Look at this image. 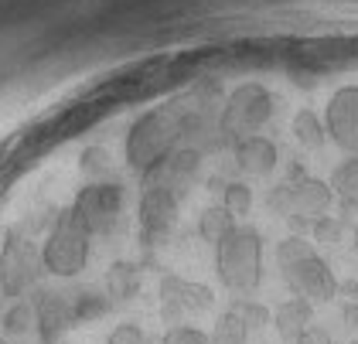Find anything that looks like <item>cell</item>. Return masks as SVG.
<instances>
[{
    "mask_svg": "<svg viewBox=\"0 0 358 344\" xmlns=\"http://www.w3.org/2000/svg\"><path fill=\"white\" fill-rule=\"evenodd\" d=\"M208 338H212V344H246L249 341V327L243 324L239 314L225 310V314H219V320H215V327H212Z\"/></svg>",
    "mask_w": 358,
    "mask_h": 344,
    "instance_id": "obj_22",
    "label": "cell"
},
{
    "mask_svg": "<svg viewBox=\"0 0 358 344\" xmlns=\"http://www.w3.org/2000/svg\"><path fill=\"white\" fill-rule=\"evenodd\" d=\"M310 324H314V303H307L301 296L283 300L273 310V327L283 344H297V338H301Z\"/></svg>",
    "mask_w": 358,
    "mask_h": 344,
    "instance_id": "obj_15",
    "label": "cell"
},
{
    "mask_svg": "<svg viewBox=\"0 0 358 344\" xmlns=\"http://www.w3.org/2000/svg\"><path fill=\"white\" fill-rule=\"evenodd\" d=\"M140 290V266L137 263H113L106 269V296L110 300H134Z\"/></svg>",
    "mask_w": 358,
    "mask_h": 344,
    "instance_id": "obj_16",
    "label": "cell"
},
{
    "mask_svg": "<svg viewBox=\"0 0 358 344\" xmlns=\"http://www.w3.org/2000/svg\"><path fill=\"white\" fill-rule=\"evenodd\" d=\"M113 300L106 296V290H96V287H83L79 293H72V310H76V324L85 320H99L103 314H110Z\"/></svg>",
    "mask_w": 358,
    "mask_h": 344,
    "instance_id": "obj_18",
    "label": "cell"
},
{
    "mask_svg": "<svg viewBox=\"0 0 358 344\" xmlns=\"http://www.w3.org/2000/svg\"><path fill=\"white\" fill-rule=\"evenodd\" d=\"M273 116V92L263 82H243L236 85L219 113V130L225 143H239L252 133H259Z\"/></svg>",
    "mask_w": 358,
    "mask_h": 344,
    "instance_id": "obj_3",
    "label": "cell"
},
{
    "mask_svg": "<svg viewBox=\"0 0 358 344\" xmlns=\"http://www.w3.org/2000/svg\"><path fill=\"white\" fill-rule=\"evenodd\" d=\"M157 293H161V307H164V317L171 320V327H174L181 317H188V314H205V310H212V303H215L212 287L194 283V280H185V276H174V273L161 276Z\"/></svg>",
    "mask_w": 358,
    "mask_h": 344,
    "instance_id": "obj_8",
    "label": "cell"
},
{
    "mask_svg": "<svg viewBox=\"0 0 358 344\" xmlns=\"http://www.w3.org/2000/svg\"><path fill=\"white\" fill-rule=\"evenodd\" d=\"M232 229H236V218L225 212L222 205H208V208H201V215H198V236L205 238V242H212V245H219Z\"/></svg>",
    "mask_w": 358,
    "mask_h": 344,
    "instance_id": "obj_20",
    "label": "cell"
},
{
    "mask_svg": "<svg viewBox=\"0 0 358 344\" xmlns=\"http://www.w3.org/2000/svg\"><path fill=\"white\" fill-rule=\"evenodd\" d=\"M283 273V283L290 287L294 296H301L307 303H331L334 296H338V280H334V273H331L328 259H321L317 252L314 256H307V259H297V263L283 266L280 269Z\"/></svg>",
    "mask_w": 358,
    "mask_h": 344,
    "instance_id": "obj_7",
    "label": "cell"
},
{
    "mask_svg": "<svg viewBox=\"0 0 358 344\" xmlns=\"http://www.w3.org/2000/svg\"><path fill=\"white\" fill-rule=\"evenodd\" d=\"M324 130L338 150L358 157V85H341L331 92L324 109Z\"/></svg>",
    "mask_w": 358,
    "mask_h": 344,
    "instance_id": "obj_9",
    "label": "cell"
},
{
    "mask_svg": "<svg viewBox=\"0 0 358 344\" xmlns=\"http://www.w3.org/2000/svg\"><path fill=\"white\" fill-rule=\"evenodd\" d=\"M307 256H314V245H310L303 236H287L280 245H276V263H280V269L290 266V263H297V259H307Z\"/></svg>",
    "mask_w": 358,
    "mask_h": 344,
    "instance_id": "obj_26",
    "label": "cell"
},
{
    "mask_svg": "<svg viewBox=\"0 0 358 344\" xmlns=\"http://www.w3.org/2000/svg\"><path fill=\"white\" fill-rule=\"evenodd\" d=\"M294 136H297V143L307 147V150H321L324 147V140H328V130H324V123H321V116L314 113V109H301L297 116H294Z\"/></svg>",
    "mask_w": 358,
    "mask_h": 344,
    "instance_id": "obj_21",
    "label": "cell"
},
{
    "mask_svg": "<svg viewBox=\"0 0 358 344\" xmlns=\"http://www.w3.org/2000/svg\"><path fill=\"white\" fill-rule=\"evenodd\" d=\"M0 344H7V341H3V338H0Z\"/></svg>",
    "mask_w": 358,
    "mask_h": 344,
    "instance_id": "obj_36",
    "label": "cell"
},
{
    "mask_svg": "<svg viewBox=\"0 0 358 344\" xmlns=\"http://www.w3.org/2000/svg\"><path fill=\"white\" fill-rule=\"evenodd\" d=\"M355 245H358V225H355Z\"/></svg>",
    "mask_w": 358,
    "mask_h": 344,
    "instance_id": "obj_34",
    "label": "cell"
},
{
    "mask_svg": "<svg viewBox=\"0 0 358 344\" xmlns=\"http://www.w3.org/2000/svg\"><path fill=\"white\" fill-rule=\"evenodd\" d=\"M297 344H334V341H331V331H328V327H317V324H310L301 338H297Z\"/></svg>",
    "mask_w": 358,
    "mask_h": 344,
    "instance_id": "obj_31",
    "label": "cell"
},
{
    "mask_svg": "<svg viewBox=\"0 0 358 344\" xmlns=\"http://www.w3.org/2000/svg\"><path fill=\"white\" fill-rule=\"evenodd\" d=\"M341 232H345V225L334 215H321L317 222H310V236H314V242H321V245H338Z\"/></svg>",
    "mask_w": 358,
    "mask_h": 344,
    "instance_id": "obj_27",
    "label": "cell"
},
{
    "mask_svg": "<svg viewBox=\"0 0 358 344\" xmlns=\"http://www.w3.org/2000/svg\"><path fill=\"white\" fill-rule=\"evenodd\" d=\"M266 208L273 215H280V218H290V185H287V181H280L276 187H270Z\"/></svg>",
    "mask_w": 358,
    "mask_h": 344,
    "instance_id": "obj_30",
    "label": "cell"
},
{
    "mask_svg": "<svg viewBox=\"0 0 358 344\" xmlns=\"http://www.w3.org/2000/svg\"><path fill=\"white\" fill-rule=\"evenodd\" d=\"M341 320H345V327H348V331H355L358 334V303L355 300H348V303L341 307Z\"/></svg>",
    "mask_w": 358,
    "mask_h": 344,
    "instance_id": "obj_32",
    "label": "cell"
},
{
    "mask_svg": "<svg viewBox=\"0 0 358 344\" xmlns=\"http://www.w3.org/2000/svg\"><path fill=\"white\" fill-rule=\"evenodd\" d=\"M3 334L7 338H24L31 331H38V317H34V300H14L7 310H3Z\"/></svg>",
    "mask_w": 358,
    "mask_h": 344,
    "instance_id": "obj_19",
    "label": "cell"
},
{
    "mask_svg": "<svg viewBox=\"0 0 358 344\" xmlns=\"http://www.w3.org/2000/svg\"><path fill=\"white\" fill-rule=\"evenodd\" d=\"M45 273L41 249L21 229H10L0 245V293L10 300H21Z\"/></svg>",
    "mask_w": 358,
    "mask_h": 344,
    "instance_id": "obj_5",
    "label": "cell"
},
{
    "mask_svg": "<svg viewBox=\"0 0 358 344\" xmlns=\"http://www.w3.org/2000/svg\"><path fill=\"white\" fill-rule=\"evenodd\" d=\"M72 215L89 236H110L123 215V185L116 181H89L72 201Z\"/></svg>",
    "mask_w": 358,
    "mask_h": 344,
    "instance_id": "obj_6",
    "label": "cell"
},
{
    "mask_svg": "<svg viewBox=\"0 0 358 344\" xmlns=\"http://www.w3.org/2000/svg\"><path fill=\"white\" fill-rule=\"evenodd\" d=\"M161 344H212V338L205 334V331H198L192 324H174V327H167Z\"/></svg>",
    "mask_w": 358,
    "mask_h": 344,
    "instance_id": "obj_28",
    "label": "cell"
},
{
    "mask_svg": "<svg viewBox=\"0 0 358 344\" xmlns=\"http://www.w3.org/2000/svg\"><path fill=\"white\" fill-rule=\"evenodd\" d=\"M331 191L341 198L345 212H352L358 205V157H345L334 171H331Z\"/></svg>",
    "mask_w": 358,
    "mask_h": 344,
    "instance_id": "obj_17",
    "label": "cell"
},
{
    "mask_svg": "<svg viewBox=\"0 0 358 344\" xmlns=\"http://www.w3.org/2000/svg\"><path fill=\"white\" fill-rule=\"evenodd\" d=\"M215 269L225 290L252 293L263 283V236L252 225H236L215 245Z\"/></svg>",
    "mask_w": 358,
    "mask_h": 344,
    "instance_id": "obj_2",
    "label": "cell"
},
{
    "mask_svg": "<svg viewBox=\"0 0 358 344\" xmlns=\"http://www.w3.org/2000/svg\"><path fill=\"white\" fill-rule=\"evenodd\" d=\"M185 116H188V103H164L157 109H147L140 113L137 120L130 123L127 130V164L143 174L150 171L157 160H164L171 150H178L181 143V127H185Z\"/></svg>",
    "mask_w": 358,
    "mask_h": 344,
    "instance_id": "obj_1",
    "label": "cell"
},
{
    "mask_svg": "<svg viewBox=\"0 0 358 344\" xmlns=\"http://www.w3.org/2000/svg\"><path fill=\"white\" fill-rule=\"evenodd\" d=\"M198 171H201V154L192 147H178L164 160H157L150 171H143L140 181H143V191L161 187V191H171L181 198V191H188V185L198 178Z\"/></svg>",
    "mask_w": 358,
    "mask_h": 344,
    "instance_id": "obj_10",
    "label": "cell"
},
{
    "mask_svg": "<svg viewBox=\"0 0 358 344\" xmlns=\"http://www.w3.org/2000/svg\"><path fill=\"white\" fill-rule=\"evenodd\" d=\"M232 157H236V167L243 174H249V178H266V174H273V167L280 164V150H276V143L270 136L252 133L246 140L232 143Z\"/></svg>",
    "mask_w": 358,
    "mask_h": 344,
    "instance_id": "obj_13",
    "label": "cell"
},
{
    "mask_svg": "<svg viewBox=\"0 0 358 344\" xmlns=\"http://www.w3.org/2000/svg\"><path fill=\"white\" fill-rule=\"evenodd\" d=\"M137 215H140L143 242H157V238H164L178 225V194L161 191V187H147L140 194Z\"/></svg>",
    "mask_w": 358,
    "mask_h": 344,
    "instance_id": "obj_12",
    "label": "cell"
},
{
    "mask_svg": "<svg viewBox=\"0 0 358 344\" xmlns=\"http://www.w3.org/2000/svg\"><path fill=\"white\" fill-rule=\"evenodd\" d=\"M79 171L89 181H103L110 174V150L106 147H85L79 154Z\"/></svg>",
    "mask_w": 358,
    "mask_h": 344,
    "instance_id": "obj_25",
    "label": "cell"
},
{
    "mask_svg": "<svg viewBox=\"0 0 358 344\" xmlns=\"http://www.w3.org/2000/svg\"><path fill=\"white\" fill-rule=\"evenodd\" d=\"M222 208L232 218H243L252 212V187L243 181H225L222 185Z\"/></svg>",
    "mask_w": 358,
    "mask_h": 344,
    "instance_id": "obj_23",
    "label": "cell"
},
{
    "mask_svg": "<svg viewBox=\"0 0 358 344\" xmlns=\"http://www.w3.org/2000/svg\"><path fill=\"white\" fill-rule=\"evenodd\" d=\"M229 310H232V314H239L249 331H263V327H266V324L273 320V314H270V310H266L263 303H256V300H246V296H236Z\"/></svg>",
    "mask_w": 358,
    "mask_h": 344,
    "instance_id": "obj_24",
    "label": "cell"
},
{
    "mask_svg": "<svg viewBox=\"0 0 358 344\" xmlns=\"http://www.w3.org/2000/svg\"><path fill=\"white\" fill-rule=\"evenodd\" d=\"M34 317H38V338L41 344H58L76 324L72 296L58 290H38L34 296Z\"/></svg>",
    "mask_w": 358,
    "mask_h": 344,
    "instance_id": "obj_11",
    "label": "cell"
},
{
    "mask_svg": "<svg viewBox=\"0 0 358 344\" xmlns=\"http://www.w3.org/2000/svg\"><path fill=\"white\" fill-rule=\"evenodd\" d=\"M106 344H147V334H143V327L137 320H123V324H116L110 331Z\"/></svg>",
    "mask_w": 358,
    "mask_h": 344,
    "instance_id": "obj_29",
    "label": "cell"
},
{
    "mask_svg": "<svg viewBox=\"0 0 358 344\" xmlns=\"http://www.w3.org/2000/svg\"><path fill=\"white\" fill-rule=\"evenodd\" d=\"M89 238L92 236L79 225V218L72 215V208H65V212L55 218L52 232L45 236V242H41V263H45V273L62 276V280L79 276L85 269V263H89Z\"/></svg>",
    "mask_w": 358,
    "mask_h": 344,
    "instance_id": "obj_4",
    "label": "cell"
},
{
    "mask_svg": "<svg viewBox=\"0 0 358 344\" xmlns=\"http://www.w3.org/2000/svg\"><path fill=\"white\" fill-rule=\"evenodd\" d=\"M331 201H334V191L321 178H303L297 185H290V218H301L307 225L328 215Z\"/></svg>",
    "mask_w": 358,
    "mask_h": 344,
    "instance_id": "obj_14",
    "label": "cell"
},
{
    "mask_svg": "<svg viewBox=\"0 0 358 344\" xmlns=\"http://www.w3.org/2000/svg\"><path fill=\"white\" fill-rule=\"evenodd\" d=\"M348 344H358V338H355V341H348Z\"/></svg>",
    "mask_w": 358,
    "mask_h": 344,
    "instance_id": "obj_35",
    "label": "cell"
},
{
    "mask_svg": "<svg viewBox=\"0 0 358 344\" xmlns=\"http://www.w3.org/2000/svg\"><path fill=\"white\" fill-rule=\"evenodd\" d=\"M338 293H345V296H358V283H355V280H348V283H338Z\"/></svg>",
    "mask_w": 358,
    "mask_h": 344,
    "instance_id": "obj_33",
    "label": "cell"
}]
</instances>
